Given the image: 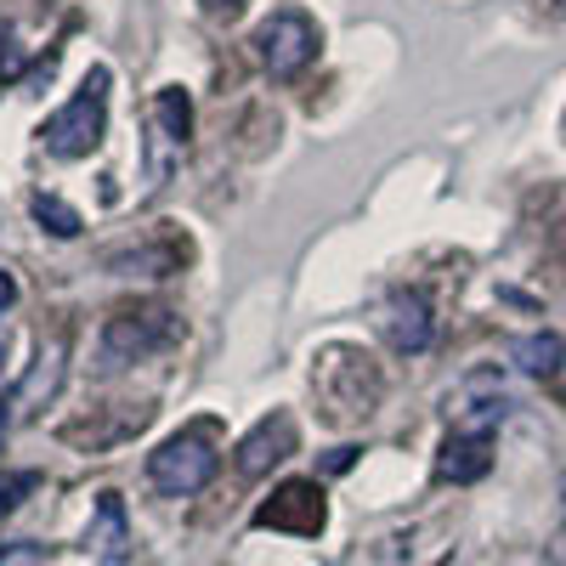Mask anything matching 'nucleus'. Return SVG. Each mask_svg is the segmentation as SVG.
<instances>
[{
  "mask_svg": "<svg viewBox=\"0 0 566 566\" xmlns=\"http://www.w3.org/2000/svg\"><path fill=\"white\" fill-rule=\"evenodd\" d=\"M103 130H108V69H91L85 85L74 91V103H63L40 125V142L52 159H85L103 148Z\"/></svg>",
  "mask_w": 566,
  "mask_h": 566,
  "instance_id": "obj_1",
  "label": "nucleus"
},
{
  "mask_svg": "<svg viewBox=\"0 0 566 566\" xmlns=\"http://www.w3.org/2000/svg\"><path fill=\"white\" fill-rule=\"evenodd\" d=\"M312 386H317V402L328 408L335 424L368 419L374 402H380V374H374V363L352 346H328L312 368Z\"/></svg>",
  "mask_w": 566,
  "mask_h": 566,
  "instance_id": "obj_2",
  "label": "nucleus"
},
{
  "mask_svg": "<svg viewBox=\"0 0 566 566\" xmlns=\"http://www.w3.org/2000/svg\"><path fill=\"white\" fill-rule=\"evenodd\" d=\"M216 470H221V453L205 431H181L170 442H159L148 453V482L165 493V499H193L216 482Z\"/></svg>",
  "mask_w": 566,
  "mask_h": 566,
  "instance_id": "obj_3",
  "label": "nucleus"
},
{
  "mask_svg": "<svg viewBox=\"0 0 566 566\" xmlns=\"http://www.w3.org/2000/svg\"><path fill=\"white\" fill-rule=\"evenodd\" d=\"M250 45H255V63H261L272 80H295V74L317 57L323 34H317V23H312L301 7H277L272 18L255 23Z\"/></svg>",
  "mask_w": 566,
  "mask_h": 566,
  "instance_id": "obj_4",
  "label": "nucleus"
},
{
  "mask_svg": "<svg viewBox=\"0 0 566 566\" xmlns=\"http://www.w3.org/2000/svg\"><path fill=\"white\" fill-rule=\"evenodd\" d=\"M181 340V317L165 312V306H148V312H119L103 323V368H125V363H142L165 346Z\"/></svg>",
  "mask_w": 566,
  "mask_h": 566,
  "instance_id": "obj_5",
  "label": "nucleus"
},
{
  "mask_svg": "<svg viewBox=\"0 0 566 566\" xmlns=\"http://www.w3.org/2000/svg\"><path fill=\"white\" fill-rule=\"evenodd\" d=\"M374 323H380L386 346L402 352V357H419L424 346H431V335H437L431 301H424L419 290H391V295L380 301V312H374Z\"/></svg>",
  "mask_w": 566,
  "mask_h": 566,
  "instance_id": "obj_6",
  "label": "nucleus"
},
{
  "mask_svg": "<svg viewBox=\"0 0 566 566\" xmlns=\"http://www.w3.org/2000/svg\"><path fill=\"white\" fill-rule=\"evenodd\" d=\"M510 413V391L493 368H476L464 374V380L448 391V419L459 424V431H493V424Z\"/></svg>",
  "mask_w": 566,
  "mask_h": 566,
  "instance_id": "obj_7",
  "label": "nucleus"
},
{
  "mask_svg": "<svg viewBox=\"0 0 566 566\" xmlns=\"http://www.w3.org/2000/svg\"><path fill=\"white\" fill-rule=\"evenodd\" d=\"M323 522H328V510H323V488H317V482H283V488L255 510V527L301 533V538H317Z\"/></svg>",
  "mask_w": 566,
  "mask_h": 566,
  "instance_id": "obj_8",
  "label": "nucleus"
},
{
  "mask_svg": "<svg viewBox=\"0 0 566 566\" xmlns=\"http://www.w3.org/2000/svg\"><path fill=\"white\" fill-rule=\"evenodd\" d=\"M63 374H69V340L63 335H52L40 346V357L29 363V374H23V386L7 397V408H12V419H29V413H40L45 402H52L57 391H63Z\"/></svg>",
  "mask_w": 566,
  "mask_h": 566,
  "instance_id": "obj_9",
  "label": "nucleus"
},
{
  "mask_svg": "<svg viewBox=\"0 0 566 566\" xmlns=\"http://www.w3.org/2000/svg\"><path fill=\"white\" fill-rule=\"evenodd\" d=\"M85 555L97 566H125L130 555V522H125V499L119 493H103L97 510H91V527H85Z\"/></svg>",
  "mask_w": 566,
  "mask_h": 566,
  "instance_id": "obj_10",
  "label": "nucleus"
},
{
  "mask_svg": "<svg viewBox=\"0 0 566 566\" xmlns=\"http://www.w3.org/2000/svg\"><path fill=\"white\" fill-rule=\"evenodd\" d=\"M290 453H295V419L272 413V419H261L255 431L239 442V459H232V464H239V476H266V470L283 464Z\"/></svg>",
  "mask_w": 566,
  "mask_h": 566,
  "instance_id": "obj_11",
  "label": "nucleus"
},
{
  "mask_svg": "<svg viewBox=\"0 0 566 566\" xmlns=\"http://www.w3.org/2000/svg\"><path fill=\"white\" fill-rule=\"evenodd\" d=\"M493 470V431H453L437 453V476L453 488H470Z\"/></svg>",
  "mask_w": 566,
  "mask_h": 566,
  "instance_id": "obj_12",
  "label": "nucleus"
},
{
  "mask_svg": "<svg viewBox=\"0 0 566 566\" xmlns=\"http://www.w3.org/2000/svg\"><path fill=\"white\" fill-rule=\"evenodd\" d=\"M510 363L522 374H533V380H549V374H560V363H566V340L549 335V328H538V335H522L510 346Z\"/></svg>",
  "mask_w": 566,
  "mask_h": 566,
  "instance_id": "obj_13",
  "label": "nucleus"
},
{
  "mask_svg": "<svg viewBox=\"0 0 566 566\" xmlns=\"http://www.w3.org/2000/svg\"><path fill=\"white\" fill-rule=\"evenodd\" d=\"M148 125L165 130L176 148L187 154V136H193V103H187V91H181V85H165V91H159L154 108H148Z\"/></svg>",
  "mask_w": 566,
  "mask_h": 566,
  "instance_id": "obj_14",
  "label": "nucleus"
},
{
  "mask_svg": "<svg viewBox=\"0 0 566 566\" xmlns=\"http://www.w3.org/2000/svg\"><path fill=\"white\" fill-rule=\"evenodd\" d=\"M34 221L45 227V232H52V239H80V210L74 205H63L57 193H34Z\"/></svg>",
  "mask_w": 566,
  "mask_h": 566,
  "instance_id": "obj_15",
  "label": "nucleus"
},
{
  "mask_svg": "<svg viewBox=\"0 0 566 566\" xmlns=\"http://www.w3.org/2000/svg\"><path fill=\"white\" fill-rule=\"evenodd\" d=\"M34 488H40V470H12V476H0V515H12Z\"/></svg>",
  "mask_w": 566,
  "mask_h": 566,
  "instance_id": "obj_16",
  "label": "nucleus"
},
{
  "mask_svg": "<svg viewBox=\"0 0 566 566\" xmlns=\"http://www.w3.org/2000/svg\"><path fill=\"white\" fill-rule=\"evenodd\" d=\"M205 18L232 23V18H244V0H205Z\"/></svg>",
  "mask_w": 566,
  "mask_h": 566,
  "instance_id": "obj_17",
  "label": "nucleus"
},
{
  "mask_svg": "<svg viewBox=\"0 0 566 566\" xmlns=\"http://www.w3.org/2000/svg\"><path fill=\"white\" fill-rule=\"evenodd\" d=\"M12 306H18V277H12L7 266H0V317H7Z\"/></svg>",
  "mask_w": 566,
  "mask_h": 566,
  "instance_id": "obj_18",
  "label": "nucleus"
},
{
  "mask_svg": "<svg viewBox=\"0 0 566 566\" xmlns=\"http://www.w3.org/2000/svg\"><path fill=\"white\" fill-rule=\"evenodd\" d=\"M352 459H357V448H335L323 459V470H328V476H340V470H352Z\"/></svg>",
  "mask_w": 566,
  "mask_h": 566,
  "instance_id": "obj_19",
  "label": "nucleus"
},
{
  "mask_svg": "<svg viewBox=\"0 0 566 566\" xmlns=\"http://www.w3.org/2000/svg\"><path fill=\"white\" fill-rule=\"evenodd\" d=\"M7 431H12V408L0 402V448H7Z\"/></svg>",
  "mask_w": 566,
  "mask_h": 566,
  "instance_id": "obj_20",
  "label": "nucleus"
},
{
  "mask_svg": "<svg viewBox=\"0 0 566 566\" xmlns=\"http://www.w3.org/2000/svg\"><path fill=\"white\" fill-rule=\"evenodd\" d=\"M7 340H12V328H7V323H0V363H7Z\"/></svg>",
  "mask_w": 566,
  "mask_h": 566,
  "instance_id": "obj_21",
  "label": "nucleus"
},
{
  "mask_svg": "<svg viewBox=\"0 0 566 566\" xmlns=\"http://www.w3.org/2000/svg\"><path fill=\"white\" fill-rule=\"evenodd\" d=\"M555 12H560V18H566V0H555Z\"/></svg>",
  "mask_w": 566,
  "mask_h": 566,
  "instance_id": "obj_22",
  "label": "nucleus"
}]
</instances>
